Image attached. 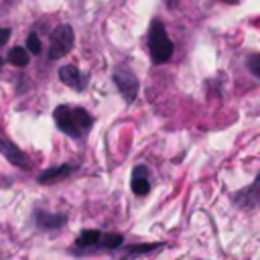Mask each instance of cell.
<instances>
[{"mask_svg":"<svg viewBox=\"0 0 260 260\" xmlns=\"http://www.w3.org/2000/svg\"><path fill=\"white\" fill-rule=\"evenodd\" d=\"M53 118H55L57 128L63 134L71 136V138H81L93 126V118L87 114V110L73 108V106H67V104L57 106L55 112H53Z\"/></svg>","mask_w":260,"mask_h":260,"instance_id":"obj_1","label":"cell"},{"mask_svg":"<svg viewBox=\"0 0 260 260\" xmlns=\"http://www.w3.org/2000/svg\"><path fill=\"white\" fill-rule=\"evenodd\" d=\"M173 41L169 39L167 35V28L165 24L154 18L150 22V28H148V51H150V59L154 65H162L165 61H169L173 57Z\"/></svg>","mask_w":260,"mask_h":260,"instance_id":"obj_2","label":"cell"},{"mask_svg":"<svg viewBox=\"0 0 260 260\" xmlns=\"http://www.w3.org/2000/svg\"><path fill=\"white\" fill-rule=\"evenodd\" d=\"M73 41H75L73 28L69 24H59L49 37V53H47L49 61H57L65 57L73 49Z\"/></svg>","mask_w":260,"mask_h":260,"instance_id":"obj_3","label":"cell"},{"mask_svg":"<svg viewBox=\"0 0 260 260\" xmlns=\"http://www.w3.org/2000/svg\"><path fill=\"white\" fill-rule=\"evenodd\" d=\"M112 81L118 87V91L122 93L126 104H132L138 95V77L134 75L132 69H128L126 65H118L112 73Z\"/></svg>","mask_w":260,"mask_h":260,"instance_id":"obj_4","label":"cell"},{"mask_svg":"<svg viewBox=\"0 0 260 260\" xmlns=\"http://www.w3.org/2000/svg\"><path fill=\"white\" fill-rule=\"evenodd\" d=\"M0 154H4L10 165H14V167H18V169H22V171L28 169V156L4 134L2 128H0Z\"/></svg>","mask_w":260,"mask_h":260,"instance_id":"obj_5","label":"cell"},{"mask_svg":"<svg viewBox=\"0 0 260 260\" xmlns=\"http://www.w3.org/2000/svg\"><path fill=\"white\" fill-rule=\"evenodd\" d=\"M75 169H77V165H73V162H63V165H59V167H53V169L43 171V173L37 177V181H39L41 185L57 183V181H61V179H65V177H69Z\"/></svg>","mask_w":260,"mask_h":260,"instance_id":"obj_6","label":"cell"},{"mask_svg":"<svg viewBox=\"0 0 260 260\" xmlns=\"http://www.w3.org/2000/svg\"><path fill=\"white\" fill-rule=\"evenodd\" d=\"M130 187L134 191V195L144 197L150 191V181H148V169L144 165H136L132 169V179H130Z\"/></svg>","mask_w":260,"mask_h":260,"instance_id":"obj_7","label":"cell"},{"mask_svg":"<svg viewBox=\"0 0 260 260\" xmlns=\"http://www.w3.org/2000/svg\"><path fill=\"white\" fill-rule=\"evenodd\" d=\"M59 79H61L67 87H71V89H75V91H81V89L85 87V81H83V77H81V73H79V69H77L75 65H63V67L59 69Z\"/></svg>","mask_w":260,"mask_h":260,"instance_id":"obj_8","label":"cell"},{"mask_svg":"<svg viewBox=\"0 0 260 260\" xmlns=\"http://www.w3.org/2000/svg\"><path fill=\"white\" fill-rule=\"evenodd\" d=\"M35 221H37V225L41 230H57L67 221V215H63V213H47L43 209H37L35 211Z\"/></svg>","mask_w":260,"mask_h":260,"instance_id":"obj_9","label":"cell"},{"mask_svg":"<svg viewBox=\"0 0 260 260\" xmlns=\"http://www.w3.org/2000/svg\"><path fill=\"white\" fill-rule=\"evenodd\" d=\"M100 240H102V232H98V230H83V232L77 236L75 246H77L81 252H85V250L98 248V246H100Z\"/></svg>","mask_w":260,"mask_h":260,"instance_id":"obj_10","label":"cell"},{"mask_svg":"<svg viewBox=\"0 0 260 260\" xmlns=\"http://www.w3.org/2000/svg\"><path fill=\"white\" fill-rule=\"evenodd\" d=\"M234 203H238V205H242V207H256V203H258V179L246 189V191H240V193H236L234 195Z\"/></svg>","mask_w":260,"mask_h":260,"instance_id":"obj_11","label":"cell"},{"mask_svg":"<svg viewBox=\"0 0 260 260\" xmlns=\"http://www.w3.org/2000/svg\"><path fill=\"white\" fill-rule=\"evenodd\" d=\"M6 59L10 61V65L24 67V65H28L30 53L26 51V47H14V49H10V53H8V57H6Z\"/></svg>","mask_w":260,"mask_h":260,"instance_id":"obj_12","label":"cell"},{"mask_svg":"<svg viewBox=\"0 0 260 260\" xmlns=\"http://www.w3.org/2000/svg\"><path fill=\"white\" fill-rule=\"evenodd\" d=\"M100 244L108 250H114V248H120L124 244V238H122V234H102Z\"/></svg>","mask_w":260,"mask_h":260,"instance_id":"obj_13","label":"cell"},{"mask_svg":"<svg viewBox=\"0 0 260 260\" xmlns=\"http://www.w3.org/2000/svg\"><path fill=\"white\" fill-rule=\"evenodd\" d=\"M162 244L160 242H152V244H138V246H128L126 252L128 254H146V252H152L156 248H160Z\"/></svg>","mask_w":260,"mask_h":260,"instance_id":"obj_14","label":"cell"},{"mask_svg":"<svg viewBox=\"0 0 260 260\" xmlns=\"http://www.w3.org/2000/svg\"><path fill=\"white\" fill-rule=\"evenodd\" d=\"M26 51L32 53V55H39L41 53V39H39L37 32H30L26 37Z\"/></svg>","mask_w":260,"mask_h":260,"instance_id":"obj_15","label":"cell"},{"mask_svg":"<svg viewBox=\"0 0 260 260\" xmlns=\"http://www.w3.org/2000/svg\"><path fill=\"white\" fill-rule=\"evenodd\" d=\"M248 69L252 71L254 77H260V55H258V53L250 55V59H248Z\"/></svg>","mask_w":260,"mask_h":260,"instance_id":"obj_16","label":"cell"},{"mask_svg":"<svg viewBox=\"0 0 260 260\" xmlns=\"http://www.w3.org/2000/svg\"><path fill=\"white\" fill-rule=\"evenodd\" d=\"M8 39H10V28L2 26V28H0V45H4Z\"/></svg>","mask_w":260,"mask_h":260,"instance_id":"obj_17","label":"cell"},{"mask_svg":"<svg viewBox=\"0 0 260 260\" xmlns=\"http://www.w3.org/2000/svg\"><path fill=\"white\" fill-rule=\"evenodd\" d=\"M223 2H236V0H223Z\"/></svg>","mask_w":260,"mask_h":260,"instance_id":"obj_18","label":"cell"}]
</instances>
